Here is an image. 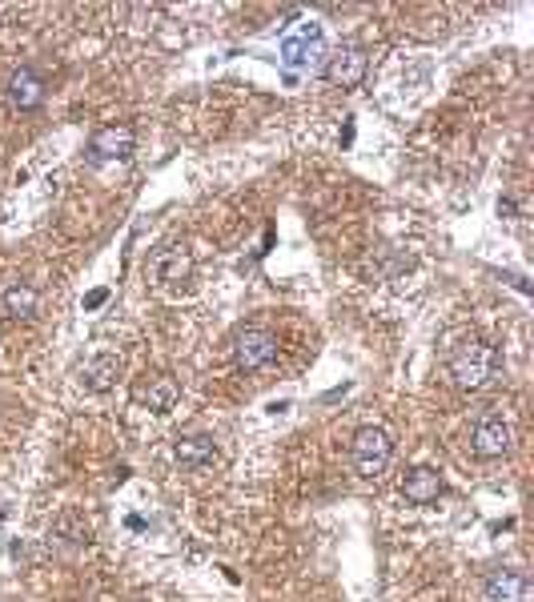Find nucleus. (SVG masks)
Returning a JSON list of instances; mask_svg holds the SVG:
<instances>
[{
	"mask_svg": "<svg viewBox=\"0 0 534 602\" xmlns=\"http://www.w3.org/2000/svg\"><path fill=\"white\" fill-rule=\"evenodd\" d=\"M498 370V350L490 342H466L450 358V378L458 390H482Z\"/></svg>",
	"mask_w": 534,
	"mask_h": 602,
	"instance_id": "nucleus-1",
	"label": "nucleus"
},
{
	"mask_svg": "<svg viewBox=\"0 0 534 602\" xmlns=\"http://www.w3.org/2000/svg\"><path fill=\"white\" fill-rule=\"evenodd\" d=\"M350 454H354V470L362 478H378L390 466V458H394V438H390L386 426H362L354 434Z\"/></svg>",
	"mask_w": 534,
	"mask_h": 602,
	"instance_id": "nucleus-2",
	"label": "nucleus"
},
{
	"mask_svg": "<svg viewBox=\"0 0 534 602\" xmlns=\"http://www.w3.org/2000/svg\"><path fill=\"white\" fill-rule=\"evenodd\" d=\"M233 358L245 374H257V370L278 362V338L270 330H261V326H245L233 342Z\"/></svg>",
	"mask_w": 534,
	"mask_h": 602,
	"instance_id": "nucleus-3",
	"label": "nucleus"
},
{
	"mask_svg": "<svg viewBox=\"0 0 534 602\" xmlns=\"http://www.w3.org/2000/svg\"><path fill=\"white\" fill-rule=\"evenodd\" d=\"M322 57H326V37L318 25H306L282 41V65L294 73H314L322 65Z\"/></svg>",
	"mask_w": 534,
	"mask_h": 602,
	"instance_id": "nucleus-4",
	"label": "nucleus"
},
{
	"mask_svg": "<svg viewBox=\"0 0 534 602\" xmlns=\"http://www.w3.org/2000/svg\"><path fill=\"white\" fill-rule=\"evenodd\" d=\"M326 81L330 85H338V89H358L362 85V77H366V53L358 49V45H342V49H334L330 57H326Z\"/></svg>",
	"mask_w": 534,
	"mask_h": 602,
	"instance_id": "nucleus-5",
	"label": "nucleus"
},
{
	"mask_svg": "<svg viewBox=\"0 0 534 602\" xmlns=\"http://www.w3.org/2000/svg\"><path fill=\"white\" fill-rule=\"evenodd\" d=\"M470 450H474L478 458H502V454L510 450V426H506V418L482 414V418L474 422V430H470Z\"/></svg>",
	"mask_w": 534,
	"mask_h": 602,
	"instance_id": "nucleus-6",
	"label": "nucleus"
},
{
	"mask_svg": "<svg viewBox=\"0 0 534 602\" xmlns=\"http://www.w3.org/2000/svg\"><path fill=\"white\" fill-rule=\"evenodd\" d=\"M133 129L129 125H105V129H97L93 133V141H89V161H125L129 153H133Z\"/></svg>",
	"mask_w": 534,
	"mask_h": 602,
	"instance_id": "nucleus-7",
	"label": "nucleus"
},
{
	"mask_svg": "<svg viewBox=\"0 0 534 602\" xmlns=\"http://www.w3.org/2000/svg\"><path fill=\"white\" fill-rule=\"evenodd\" d=\"M149 269H153L157 285H165V289L185 285V281L193 277V253H189L185 245H169V249H161V253L149 261Z\"/></svg>",
	"mask_w": 534,
	"mask_h": 602,
	"instance_id": "nucleus-8",
	"label": "nucleus"
},
{
	"mask_svg": "<svg viewBox=\"0 0 534 602\" xmlns=\"http://www.w3.org/2000/svg\"><path fill=\"white\" fill-rule=\"evenodd\" d=\"M41 101H45V77H41L33 65H21V69L9 77V105L21 109V113H29V109H37Z\"/></svg>",
	"mask_w": 534,
	"mask_h": 602,
	"instance_id": "nucleus-9",
	"label": "nucleus"
},
{
	"mask_svg": "<svg viewBox=\"0 0 534 602\" xmlns=\"http://www.w3.org/2000/svg\"><path fill=\"white\" fill-rule=\"evenodd\" d=\"M438 494H442V474H438V470H430V466L406 470V478H402V498H406V502L430 506V502H438Z\"/></svg>",
	"mask_w": 534,
	"mask_h": 602,
	"instance_id": "nucleus-10",
	"label": "nucleus"
},
{
	"mask_svg": "<svg viewBox=\"0 0 534 602\" xmlns=\"http://www.w3.org/2000/svg\"><path fill=\"white\" fill-rule=\"evenodd\" d=\"M173 458H177L185 470H205V466L217 462V442H213L209 434H185V438H177Z\"/></svg>",
	"mask_w": 534,
	"mask_h": 602,
	"instance_id": "nucleus-11",
	"label": "nucleus"
},
{
	"mask_svg": "<svg viewBox=\"0 0 534 602\" xmlns=\"http://www.w3.org/2000/svg\"><path fill=\"white\" fill-rule=\"evenodd\" d=\"M526 598V578L510 566L494 570L486 582H482V602H522Z\"/></svg>",
	"mask_w": 534,
	"mask_h": 602,
	"instance_id": "nucleus-12",
	"label": "nucleus"
},
{
	"mask_svg": "<svg viewBox=\"0 0 534 602\" xmlns=\"http://www.w3.org/2000/svg\"><path fill=\"white\" fill-rule=\"evenodd\" d=\"M177 398H181V390H177V382L165 378V374H157V378H149V382L137 386V402H141L145 410H153V414H169V410L177 406Z\"/></svg>",
	"mask_w": 534,
	"mask_h": 602,
	"instance_id": "nucleus-13",
	"label": "nucleus"
},
{
	"mask_svg": "<svg viewBox=\"0 0 534 602\" xmlns=\"http://www.w3.org/2000/svg\"><path fill=\"white\" fill-rule=\"evenodd\" d=\"M117 374H121V362H117L113 354H97V358L81 370V386H85L89 394H105V390H113Z\"/></svg>",
	"mask_w": 534,
	"mask_h": 602,
	"instance_id": "nucleus-14",
	"label": "nucleus"
},
{
	"mask_svg": "<svg viewBox=\"0 0 534 602\" xmlns=\"http://www.w3.org/2000/svg\"><path fill=\"white\" fill-rule=\"evenodd\" d=\"M0 310H5L9 318H17V322L33 318V314H37V289H33V285H25V281L9 285V289H5V297H0Z\"/></svg>",
	"mask_w": 534,
	"mask_h": 602,
	"instance_id": "nucleus-15",
	"label": "nucleus"
},
{
	"mask_svg": "<svg viewBox=\"0 0 534 602\" xmlns=\"http://www.w3.org/2000/svg\"><path fill=\"white\" fill-rule=\"evenodd\" d=\"M105 297H109L105 289H93V293L85 297V310H97V306H105Z\"/></svg>",
	"mask_w": 534,
	"mask_h": 602,
	"instance_id": "nucleus-16",
	"label": "nucleus"
}]
</instances>
